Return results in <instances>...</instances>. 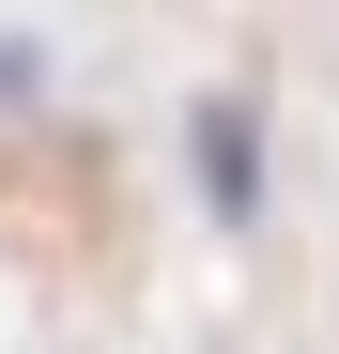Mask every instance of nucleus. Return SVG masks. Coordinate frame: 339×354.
Wrapping results in <instances>:
<instances>
[{"label":"nucleus","mask_w":339,"mask_h":354,"mask_svg":"<svg viewBox=\"0 0 339 354\" xmlns=\"http://www.w3.org/2000/svg\"><path fill=\"white\" fill-rule=\"evenodd\" d=\"M201 185L216 216H247V108H201Z\"/></svg>","instance_id":"f257e3e1"}]
</instances>
